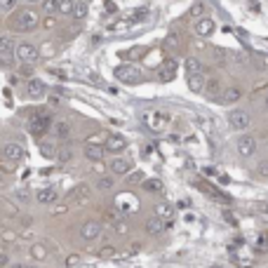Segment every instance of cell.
<instances>
[{
    "label": "cell",
    "instance_id": "19",
    "mask_svg": "<svg viewBox=\"0 0 268 268\" xmlns=\"http://www.w3.org/2000/svg\"><path fill=\"white\" fill-rule=\"evenodd\" d=\"M111 172L116 174V177H123L130 172V160L127 158H113L111 160Z\"/></svg>",
    "mask_w": 268,
    "mask_h": 268
},
{
    "label": "cell",
    "instance_id": "22",
    "mask_svg": "<svg viewBox=\"0 0 268 268\" xmlns=\"http://www.w3.org/2000/svg\"><path fill=\"white\" fill-rule=\"evenodd\" d=\"M165 228H167V223L162 221L160 216H151V219L146 221V231L151 233V235H158V233H162Z\"/></svg>",
    "mask_w": 268,
    "mask_h": 268
},
{
    "label": "cell",
    "instance_id": "21",
    "mask_svg": "<svg viewBox=\"0 0 268 268\" xmlns=\"http://www.w3.org/2000/svg\"><path fill=\"white\" fill-rule=\"evenodd\" d=\"M205 82L207 80L202 73H188V87H191V92H202Z\"/></svg>",
    "mask_w": 268,
    "mask_h": 268
},
{
    "label": "cell",
    "instance_id": "46",
    "mask_svg": "<svg viewBox=\"0 0 268 268\" xmlns=\"http://www.w3.org/2000/svg\"><path fill=\"white\" fill-rule=\"evenodd\" d=\"M26 268H36V266H26Z\"/></svg>",
    "mask_w": 268,
    "mask_h": 268
},
{
    "label": "cell",
    "instance_id": "28",
    "mask_svg": "<svg viewBox=\"0 0 268 268\" xmlns=\"http://www.w3.org/2000/svg\"><path fill=\"white\" fill-rule=\"evenodd\" d=\"M113 186H116V179L113 177H99V181H97L99 191H111Z\"/></svg>",
    "mask_w": 268,
    "mask_h": 268
},
{
    "label": "cell",
    "instance_id": "7",
    "mask_svg": "<svg viewBox=\"0 0 268 268\" xmlns=\"http://www.w3.org/2000/svg\"><path fill=\"white\" fill-rule=\"evenodd\" d=\"M2 155H5L7 160H12V162H21L24 158H26V151H24V146H21V143L9 141V143L2 146Z\"/></svg>",
    "mask_w": 268,
    "mask_h": 268
},
{
    "label": "cell",
    "instance_id": "17",
    "mask_svg": "<svg viewBox=\"0 0 268 268\" xmlns=\"http://www.w3.org/2000/svg\"><path fill=\"white\" fill-rule=\"evenodd\" d=\"M240 97H242L240 87H228V89H223L221 94H219V104H235Z\"/></svg>",
    "mask_w": 268,
    "mask_h": 268
},
{
    "label": "cell",
    "instance_id": "39",
    "mask_svg": "<svg viewBox=\"0 0 268 268\" xmlns=\"http://www.w3.org/2000/svg\"><path fill=\"white\" fill-rule=\"evenodd\" d=\"M198 123H200V127H202V130H205V132H209V130H212V125H209V123H207L205 118H198Z\"/></svg>",
    "mask_w": 268,
    "mask_h": 268
},
{
    "label": "cell",
    "instance_id": "8",
    "mask_svg": "<svg viewBox=\"0 0 268 268\" xmlns=\"http://www.w3.org/2000/svg\"><path fill=\"white\" fill-rule=\"evenodd\" d=\"M143 120H146V125L151 127L153 132H162L167 127V123H170V118L165 116V113H146Z\"/></svg>",
    "mask_w": 268,
    "mask_h": 268
},
{
    "label": "cell",
    "instance_id": "44",
    "mask_svg": "<svg viewBox=\"0 0 268 268\" xmlns=\"http://www.w3.org/2000/svg\"><path fill=\"white\" fill-rule=\"evenodd\" d=\"M9 268H26L24 264H14V266H9Z\"/></svg>",
    "mask_w": 268,
    "mask_h": 268
},
{
    "label": "cell",
    "instance_id": "10",
    "mask_svg": "<svg viewBox=\"0 0 268 268\" xmlns=\"http://www.w3.org/2000/svg\"><path fill=\"white\" fill-rule=\"evenodd\" d=\"M80 235H82V240H87V242L97 240L99 235H101V223L99 221H87L85 226H82Z\"/></svg>",
    "mask_w": 268,
    "mask_h": 268
},
{
    "label": "cell",
    "instance_id": "30",
    "mask_svg": "<svg viewBox=\"0 0 268 268\" xmlns=\"http://www.w3.org/2000/svg\"><path fill=\"white\" fill-rule=\"evenodd\" d=\"M57 12H62V14H71L73 12V0H59V2H57Z\"/></svg>",
    "mask_w": 268,
    "mask_h": 268
},
{
    "label": "cell",
    "instance_id": "29",
    "mask_svg": "<svg viewBox=\"0 0 268 268\" xmlns=\"http://www.w3.org/2000/svg\"><path fill=\"white\" fill-rule=\"evenodd\" d=\"M186 71L188 73H202V64L191 57V59H186Z\"/></svg>",
    "mask_w": 268,
    "mask_h": 268
},
{
    "label": "cell",
    "instance_id": "15",
    "mask_svg": "<svg viewBox=\"0 0 268 268\" xmlns=\"http://www.w3.org/2000/svg\"><path fill=\"white\" fill-rule=\"evenodd\" d=\"M57 188H43V191H38L36 193V200L40 202V205H52V202H57Z\"/></svg>",
    "mask_w": 268,
    "mask_h": 268
},
{
    "label": "cell",
    "instance_id": "40",
    "mask_svg": "<svg viewBox=\"0 0 268 268\" xmlns=\"http://www.w3.org/2000/svg\"><path fill=\"white\" fill-rule=\"evenodd\" d=\"M78 257H68V259H66V264H68V266H75V264H78Z\"/></svg>",
    "mask_w": 268,
    "mask_h": 268
},
{
    "label": "cell",
    "instance_id": "2",
    "mask_svg": "<svg viewBox=\"0 0 268 268\" xmlns=\"http://www.w3.org/2000/svg\"><path fill=\"white\" fill-rule=\"evenodd\" d=\"M116 78L120 82H125V85H136L141 80V71L136 66H132V64H123V66L116 68Z\"/></svg>",
    "mask_w": 268,
    "mask_h": 268
},
{
    "label": "cell",
    "instance_id": "47",
    "mask_svg": "<svg viewBox=\"0 0 268 268\" xmlns=\"http://www.w3.org/2000/svg\"><path fill=\"white\" fill-rule=\"evenodd\" d=\"M266 106H268V99H266Z\"/></svg>",
    "mask_w": 268,
    "mask_h": 268
},
{
    "label": "cell",
    "instance_id": "5",
    "mask_svg": "<svg viewBox=\"0 0 268 268\" xmlns=\"http://www.w3.org/2000/svg\"><path fill=\"white\" fill-rule=\"evenodd\" d=\"M50 127H52L50 113H38V116H33L31 123H28V130H31V134H36V136H43Z\"/></svg>",
    "mask_w": 268,
    "mask_h": 268
},
{
    "label": "cell",
    "instance_id": "6",
    "mask_svg": "<svg viewBox=\"0 0 268 268\" xmlns=\"http://www.w3.org/2000/svg\"><path fill=\"white\" fill-rule=\"evenodd\" d=\"M14 40L12 36H0V64H9L14 59Z\"/></svg>",
    "mask_w": 268,
    "mask_h": 268
},
{
    "label": "cell",
    "instance_id": "38",
    "mask_svg": "<svg viewBox=\"0 0 268 268\" xmlns=\"http://www.w3.org/2000/svg\"><path fill=\"white\" fill-rule=\"evenodd\" d=\"M9 264V257L5 254V252H0V268H5Z\"/></svg>",
    "mask_w": 268,
    "mask_h": 268
},
{
    "label": "cell",
    "instance_id": "33",
    "mask_svg": "<svg viewBox=\"0 0 268 268\" xmlns=\"http://www.w3.org/2000/svg\"><path fill=\"white\" fill-rule=\"evenodd\" d=\"M31 257H33V259H38V261H43L45 257H47V252H45L43 245H33V247H31Z\"/></svg>",
    "mask_w": 268,
    "mask_h": 268
},
{
    "label": "cell",
    "instance_id": "16",
    "mask_svg": "<svg viewBox=\"0 0 268 268\" xmlns=\"http://www.w3.org/2000/svg\"><path fill=\"white\" fill-rule=\"evenodd\" d=\"M155 216H160V219L167 223V226H172L174 209H172V205H167V202H158V205H155Z\"/></svg>",
    "mask_w": 268,
    "mask_h": 268
},
{
    "label": "cell",
    "instance_id": "20",
    "mask_svg": "<svg viewBox=\"0 0 268 268\" xmlns=\"http://www.w3.org/2000/svg\"><path fill=\"white\" fill-rule=\"evenodd\" d=\"M52 134L57 139H68V136H71V125H68L66 120H57L52 125Z\"/></svg>",
    "mask_w": 268,
    "mask_h": 268
},
{
    "label": "cell",
    "instance_id": "14",
    "mask_svg": "<svg viewBox=\"0 0 268 268\" xmlns=\"http://www.w3.org/2000/svg\"><path fill=\"white\" fill-rule=\"evenodd\" d=\"M45 92H47V87H45V82L43 80H28L26 85V94L31 99H40L45 97Z\"/></svg>",
    "mask_w": 268,
    "mask_h": 268
},
{
    "label": "cell",
    "instance_id": "25",
    "mask_svg": "<svg viewBox=\"0 0 268 268\" xmlns=\"http://www.w3.org/2000/svg\"><path fill=\"white\" fill-rule=\"evenodd\" d=\"M71 196L75 198V200H87V196H89V186L87 184H78V186L71 191Z\"/></svg>",
    "mask_w": 268,
    "mask_h": 268
},
{
    "label": "cell",
    "instance_id": "26",
    "mask_svg": "<svg viewBox=\"0 0 268 268\" xmlns=\"http://www.w3.org/2000/svg\"><path fill=\"white\" fill-rule=\"evenodd\" d=\"M143 191H151V193H158V191H162V184L160 179H143Z\"/></svg>",
    "mask_w": 268,
    "mask_h": 268
},
{
    "label": "cell",
    "instance_id": "34",
    "mask_svg": "<svg viewBox=\"0 0 268 268\" xmlns=\"http://www.w3.org/2000/svg\"><path fill=\"white\" fill-rule=\"evenodd\" d=\"M19 0H0V12H12Z\"/></svg>",
    "mask_w": 268,
    "mask_h": 268
},
{
    "label": "cell",
    "instance_id": "32",
    "mask_svg": "<svg viewBox=\"0 0 268 268\" xmlns=\"http://www.w3.org/2000/svg\"><path fill=\"white\" fill-rule=\"evenodd\" d=\"M57 2H59V0H43L40 7H43L45 14H54V12H57Z\"/></svg>",
    "mask_w": 268,
    "mask_h": 268
},
{
    "label": "cell",
    "instance_id": "37",
    "mask_svg": "<svg viewBox=\"0 0 268 268\" xmlns=\"http://www.w3.org/2000/svg\"><path fill=\"white\" fill-rule=\"evenodd\" d=\"M101 257H104V259H111V257H116V250H113V247H104V250H101Z\"/></svg>",
    "mask_w": 268,
    "mask_h": 268
},
{
    "label": "cell",
    "instance_id": "12",
    "mask_svg": "<svg viewBox=\"0 0 268 268\" xmlns=\"http://www.w3.org/2000/svg\"><path fill=\"white\" fill-rule=\"evenodd\" d=\"M174 75H177V62L174 59H165L160 66V80L170 82V80H174Z\"/></svg>",
    "mask_w": 268,
    "mask_h": 268
},
{
    "label": "cell",
    "instance_id": "9",
    "mask_svg": "<svg viewBox=\"0 0 268 268\" xmlns=\"http://www.w3.org/2000/svg\"><path fill=\"white\" fill-rule=\"evenodd\" d=\"M254 151H257V141H254V136L242 134L240 139H238V153L245 155V158H250V155H254Z\"/></svg>",
    "mask_w": 268,
    "mask_h": 268
},
{
    "label": "cell",
    "instance_id": "35",
    "mask_svg": "<svg viewBox=\"0 0 268 268\" xmlns=\"http://www.w3.org/2000/svg\"><path fill=\"white\" fill-rule=\"evenodd\" d=\"M40 151H43V155H47V158H54V155H57V151H54L52 143H43V146H40Z\"/></svg>",
    "mask_w": 268,
    "mask_h": 268
},
{
    "label": "cell",
    "instance_id": "23",
    "mask_svg": "<svg viewBox=\"0 0 268 268\" xmlns=\"http://www.w3.org/2000/svg\"><path fill=\"white\" fill-rule=\"evenodd\" d=\"M202 92H205L207 99H219V94H221V82L219 80H207L205 87H202Z\"/></svg>",
    "mask_w": 268,
    "mask_h": 268
},
{
    "label": "cell",
    "instance_id": "24",
    "mask_svg": "<svg viewBox=\"0 0 268 268\" xmlns=\"http://www.w3.org/2000/svg\"><path fill=\"white\" fill-rule=\"evenodd\" d=\"M87 2H82V0H78V2H73V12H71V14H73V17H75V19H85V17H87Z\"/></svg>",
    "mask_w": 268,
    "mask_h": 268
},
{
    "label": "cell",
    "instance_id": "45",
    "mask_svg": "<svg viewBox=\"0 0 268 268\" xmlns=\"http://www.w3.org/2000/svg\"><path fill=\"white\" fill-rule=\"evenodd\" d=\"M0 186H2V174H0Z\"/></svg>",
    "mask_w": 268,
    "mask_h": 268
},
{
    "label": "cell",
    "instance_id": "42",
    "mask_svg": "<svg viewBox=\"0 0 268 268\" xmlns=\"http://www.w3.org/2000/svg\"><path fill=\"white\" fill-rule=\"evenodd\" d=\"M50 106H59V99H57V97H50Z\"/></svg>",
    "mask_w": 268,
    "mask_h": 268
},
{
    "label": "cell",
    "instance_id": "11",
    "mask_svg": "<svg viewBox=\"0 0 268 268\" xmlns=\"http://www.w3.org/2000/svg\"><path fill=\"white\" fill-rule=\"evenodd\" d=\"M127 148V139L125 136H120V134H111L106 139V151L108 153H120Z\"/></svg>",
    "mask_w": 268,
    "mask_h": 268
},
{
    "label": "cell",
    "instance_id": "41",
    "mask_svg": "<svg viewBox=\"0 0 268 268\" xmlns=\"http://www.w3.org/2000/svg\"><path fill=\"white\" fill-rule=\"evenodd\" d=\"M52 26H54V19L47 17V19H45V28H52Z\"/></svg>",
    "mask_w": 268,
    "mask_h": 268
},
{
    "label": "cell",
    "instance_id": "1",
    "mask_svg": "<svg viewBox=\"0 0 268 268\" xmlns=\"http://www.w3.org/2000/svg\"><path fill=\"white\" fill-rule=\"evenodd\" d=\"M38 26H40V14H38V9H33V7H21L9 17V28H12V31H19V33L36 31Z\"/></svg>",
    "mask_w": 268,
    "mask_h": 268
},
{
    "label": "cell",
    "instance_id": "31",
    "mask_svg": "<svg viewBox=\"0 0 268 268\" xmlns=\"http://www.w3.org/2000/svg\"><path fill=\"white\" fill-rule=\"evenodd\" d=\"M127 174H130V177H127V184H130V186H136V184H143V172H127Z\"/></svg>",
    "mask_w": 268,
    "mask_h": 268
},
{
    "label": "cell",
    "instance_id": "4",
    "mask_svg": "<svg viewBox=\"0 0 268 268\" xmlns=\"http://www.w3.org/2000/svg\"><path fill=\"white\" fill-rule=\"evenodd\" d=\"M14 59L17 62H24V64H31L38 59V47L31 43H19L14 47Z\"/></svg>",
    "mask_w": 268,
    "mask_h": 268
},
{
    "label": "cell",
    "instance_id": "43",
    "mask_svg": "<svg viewBox=\"0 0 268 268\" xmlns=\"http://www.w3.org/2000/svg\"><path fill=\"white\" fill-rule=\"evenodd\" d=\"M24 2H26V5H40L43 0H24Z\"/></svg>",
    "mask_w": 268,
    "mask_h": 268
},
{
    "label": "cell",
    "instance_id": "18",
    "mask_svg": "<svg viewBox=\"0 0 268 268\" xmlns=\"http://www.w3.org/2000/svg\"><path fill=\"white\" fill-rule=\"evenodd\" d=\"M104 153H106V148H101L99 143H87V146H85V158L92 162H99L104 158Z\"/></svg>",
    "mask_w": 268,
    "mask_h": 268
},
{
    "label": "cell",
    "instance_id": "3",
    "mask_svg": "<svg viewBox=\"0 0 268 268\" xmlns=\"http://www.w3.org/2000/svg\"><path fill=\"white\" fill-rule=\"evenodd\" d=\"M228 125L235 130V132H242V130H247L252 125V118L247 111H242V108H235L228 113Z\"/></svg>",
    "mask_w": 268,
    "mask_h": 268
},
{
    "label": "cell",
    "instance_id": "13",
    "mask_svg": "<svg viewBox=\"0 0 268 268\" xmlns=\"http://www.w3.org/2000/svg\"><path fill=\"white\" fill-rule=\"evenodd\" d=\"M196 33H198V36H202V38L212 36V33H214V19L202 17V19H200V21L196 24Z\"/></svg>",
    "mask_w": 268,
    "mask_h": 268
},
{
    "label": "cell",
    "instance_id": "36",
    "mask_svg": "<svg viewBox=\"0 0 268 268\" xmlns=\"http://www.w3.org/2000/svg\"><path fill=\"white\" fill-rule=\"evenodd\" d=\"M257 174L264 179H268V162H259V167H257Z\"/></svg>",
    "mask_w": 268,
    "mask_h": 268
},
{
    "label": "cell",
    "instance_id": "27",
    "mask_svg": "<svg viewBox=\"0 0 268 268\" xmlns=\"http://www.w3.org/2000/svg\"><path fill=\"white\" fill-rule=\"evenodd\" d=\"M57 160L62 162H71L73 160V151L71 148H68V146H62V148H59V151H57Z\"/></svg>",
    "mask_w": 268,
    "mask_h": 268
}]
</instances>
